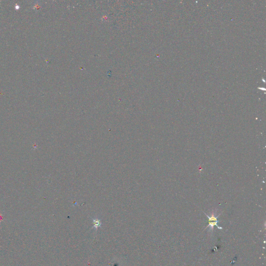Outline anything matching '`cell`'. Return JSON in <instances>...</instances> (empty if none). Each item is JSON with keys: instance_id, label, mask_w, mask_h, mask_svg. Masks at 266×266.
Segmentation results:
<instances>
[{"instance_id": "cell-1", "label": "cell", "mask_w": 266, "mask_h": 266, "mask_svg": "<svg viewBox=\"0 0 266 266\" xmlns=\"http://www.w3.org/2000/svg\"><path fill=\"white\" fill-rule=\"evenodd\" d=\"M204 213L206 215V216L207 217V218L209 219V224H208V226H207V227H210L211 230H213L214 227L215 226H216L219 229H222V227H219L217 225L218 222H219V221L217 220V218L218 217L220 214L218 216H215L214 214L212 213L211 214V216H209L206 213Z\"/></svg>"}, {"instance_id": "cell-2", "label": "cell", "mask_w": 266, "mask_h": 266, "mask_svg": "<svg viewBox=\"0 0 266 266\" xmlns=\"http://www.w3.org/2000/svg\"><path fill=\"white\" fill-rule=\"evenodd\" d=\"M93 224H94V227L96 228H98L101 226V222L98 219H93Z\"/></svg>"}]
</instances>
